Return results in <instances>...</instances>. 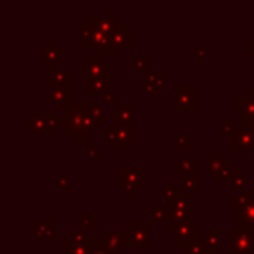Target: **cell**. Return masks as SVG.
Instances as JSON below:
<instances>
[{
    "label": "cell",
    "mask_w": 254,
    "mask_h": 254,
    "mask_svg": "<svg viewBox=\"0 0 254 254\" xmlns=\"http://www.w3.org/2000/svg\"><path fill=\"white\" fill-rule=\"evenodd\" d=\"M32 232L35 239H53L56 235V223L54 221H33Z\"/></svg>",
    "instance_id": "obj_22"
},
{
    "label": "cell",
    "mask_w": 254,
    "mask_h": 254,
    "mask_svg": "<svg viewBox=\"0 0 254 254\" xmlns=\"http://www.w3.org/2000/svg\"><path fill=\"white\" fill-rule=\"evenodd\" d=\"M23 126L35 134H56V129L63 126V120L56 117V112L51 110H33L32 115L23 120Z\"/></svg>",
    "instance_id": "obj_2"
},
{
    "label": "cell",
    "mask_w": 254,
    "mask_h": 254,
    "mask_svg": "<svg viewBox=\"0 0 254 254\" xmlns=\"http://www.w3.org/2000/svg\"><path fill=\"white\" fill-rule=\"evenodd\" d=\"M103 136H105L106 145H108L113 152H126V150H127V145L122 141V139H120L117 127H113L112 124L103 127Z\"/></svg>",
    "instance_id": "obj_21"
},
{
    "label": "cell",
    "mask_w": 254,
    "mask_h": 254,
    "mask_svg": "<svg viewBox=\"0 0 254 254\" xmlns=\"http://www.w3.org/2000/svg\"><path fill=\"white\" fill-rule=\"evenodd\" d=\"M166 218H167L166 207H159V205H153V207L150 209V223H159V221L166 223Z\"/></svg>",
    "instance_id": "obj_39"
},
{
    "label": "cell",
    "mask_w": 254,
    "mask_h": 254,
    "mask_svg": "<svg viewBox=\"0 0 254 254\" xmlns=\"http://www.w3.org/2000/svg\"><path fill=\"white\" fill-rule=\"evenodd\" d=\"M47 47H56V40H54V39L47 40Z\"/></svg>",
    "instance_id": "obj_49"
},
{
    "label": "cell",
    "mask_w": 254,
    "mask_h": 254,
    "mask_svg": "<svg viewBox=\"0 0 254 254\" xmlns=\"http://www.w3.org/2000/svg\"><path fill=\"white\" fill-rule=\"evenodd\" d=\"M230 166H232V160H230L228 157H225V159H214V157H211V159L207 160V173L214 178V176H218L221 171L228 169Z\"/></svg>",
    "instance_id": "obj_27"
},
{
    "label": "cell",
    "mask_w": 254,
    "mask_h": 254,
    "mask_svg": "<svg viewBox=\"0 0 254 254\" xmlns=\"http://www.w3.org/2000/svg\"><path fill=\"white\" fill-rule=\"evenodd\" d=\"M110 122L113 127H134L136 126V105L120 103L117 110L110 113Z\"/></svg>",
    "instance_id": "obj_8"
},
{
    "label": "cell",
    "mask_w": 254,
    "mask_h": 254,
    "mask_svg": "<svg viewBox=\"0 0 254 254\" xmlns=\"http://www.w3.org/2000/svg\"><path fill=\"white\" fill-rule=\"evenodd\" d=\"M47 89L71 91V71L66 68H47Z\"/></svg>",
    "instance_id": "obj_11"
},
{
    "label": "cell",
    "mask_w": 254,
    "mask_h": 254,
    "mask_svg": "<svg viewBox=\"0 0 254 254\" xmlns=\"http://www.w3.org/2000/svg\"><path fill=\"white\" fill-rule=\"evenodd\" d=\"M103 240H105V244L108 246L110 251H113V253H119L120 247H127V233L126 230H103Z\"/></svg>",
    "instance_id": "obj_17"
},
{
    "label": "cell",
    "mask_w": 254,
    "mask_h": 254,
    "mask_svg": "<svg viewBox=\"0 0 254 254\" xmlns=\"http://www.w3.org/2000/svg\"><path fill=\"white\" fill-rule=\"evenodd\" d=\"M174 110L176 112H197L198 87H174Z\"/></svg>",
    "instance_id": "obj_7"
},
{
    "label": "cell",
    "mask_w": 254,
    "mask_h": 254,
    "mask_svg": "<svg viewBox=\"0 0 254 254\" xmlns=\"http://www.w3.org/2000/svg\"><path fill=\"white\" fill-rule=\"evenodd\" d=\"M228 148L232 152H237V150H244V152L253 150L254 152V136L247 129L235 126L228 136Z\"/></svg>",
    "instance_id": "obj_10"
},
{
    "label": "cell",
    "mask_w": 254,
    "mask_h": 254,
    "mask_svg": "<svg viewBox=\"0 0 254 254\" xmlns=\"http://www.w3.org/2000/svg\"><path fill=\"white\" fill-rule=\"evenodd\" d=\"M54 188H56V190H70L71 188V174H66V176L56 174V176H54Z\"/></svg>",
    "instance_id": "obj_38"
},
{
    "label": "cell",
    "mask_w": 254,
    "mask_h": 254,
    "mask_svg": "<svg viewBox=\"0 0 254 254\" xmlns=\"http://www.w3.org/2000/svg\"><path fill=\"white\" fill-rule=\"evenodd\" d=\"M246 54H247V56H253V54H254V33H253V37H251V39L246 40Z\"/></svg>",
    "instance_id": "obj_45"
},
{
    "label": "cell",
    "mask_w": 254,
    "mask_h": 254,
    "mask_svg": "<svg viewBox=\"0 0 254 254\" xmlns=\"http://www.w3.org/2000/svg\"><path fill=\"white\" fill-rule=\"evenodd\" d=\"M254 120V92L246 87L244 94L237 96V126Z\"/></svg>",
    "instance_id": "obj_9"
},
{
    "label": "cell",
    "mask_w": 254,
    "mask_h": 254,
    "mask_svg": "<svg viewBox=\"0 0 254 254\" xmlns=\"http://www.w3.org/2000/svg\"><path fill=\"white\" fill-rule=\"evenodd\" d=\"M105 103H110V105H120V96L119 94H108L106 98H103Z\"/></svg>",
    "instance_id": "obj_46"
},
{
    "label": "cell",
    "mask_w": 254,
    "mask_h": 254,
    "mask_svg": "<svg viewBox=\"0 0 254 254\" xmlns=\"http://www.w3.org/2000/svg\"><path fill=\"white\" fill-rule=\"evenodd\" d=\"M78 221H80V228H84L85 232L96 230V214L94 212H80L78 214Z\"/></svg>",
    "instance_id": "obj_31"
},
{
    "label": "cell",
    "mask_w": 254,
    "mask_h": 254,
    "mask_svg": "<svg viewBox=\"0 0 254 254\" xmlns=\"http://www.w3.org/2000/svg\"><path fill=\"white\" fill-rule=\"evenodd\" d=\"M85 23L91 26H96V28L103 30L105 33H110V35H113V32H115V28L120 25V18L115 14H110V16H87L85 18Z\"/></svg>",
    "instance_id": "obj_14"
},
{
    "label": "cell",
    "mask_w": 254,
    "mask_h": 254,
    "mask_svg": "<svg viewBox=\"0 0 254 254\" xmlns=\"http://www.w3.org/2000/svg\"><path fill=\"white\" fill-rule=\"evenodd\" d=\"M127 247H148L152 244L150 221H127Z\"/></svg>",
    "instance_id": "obj_6"
},
{
    "label": "cell",
    "mask_w": 254,
    "mask_h": 254,
    "mask_svg": "<svg viewBox=\"0 0 254 254\" xmlns=\"http://www.w3.org/2000/svg\"><path fill=\"white\" fill-rule=\"evenodd\" d=\"M68 237H71V239H73L75 242H85V240L89 239V237L85 235V230H84V228L71 230V232H70V235H68Z\"/></svg>",
    "instance_id": "obj_41"
},
{
    "label": "cell",
    "mask_w": 254,
    "mask_h": 254,
    "mask_svg": "<svg viewBox=\"0 0 254 254\" xmlns=\"http://www.w3.org/2000/svg\"><path fill=\"white\" fill-rule=\"evenodd\" d=\"M112 40L120 51L126 49V47L132 49V47L136 46V33L131 32V30H127L126 23H120V25L115 28V32H113Z\"/></svg>",
    "instance_id": "obj_15"
},
{
    "label": "cell",
    "mask_w": 254,
    "mask_h": 254,
    "mask_svg": "<svg viewBox=\"0 0 254 254\" xmlns=\"http://www.w3.org/2000/svg\"><path fill=\"white\" fill-rule=\"evenodd\" d=\"M39 61L47 64V68H63L64 66V49L63 47H40Z\"/></svg>",
    "instance_id": "obj_13"
},
{
    "label": "cell",
    "mask_w": 254,
    "mask_h": 254,
    "mask_svg": "<svg viewBox=\"0 0 254 254\" xmlns=\"http://www.w3.org/2000/svg\"><path fill=\"white\" fill-rule=\"evenodd\" d=\"M49 101L58 112L66 113L71 108V105H73V101H71V91L53 89V91H49Z\"/></svg>",
    "instance_id": "obj_19"
},
{
    "label": "cell",
    "mask_w": 254,
    "mask_h": 254,
    "mask_svg": "<svg viewBox=\"0 0 254 254\" xmlns=\"http://www.w3.org/2000/svg\"><path fill=\"white\" fill-rule=\"evenodd\" d=\"M112 89V77H98V78H89L85 82V94L87 96H103L106 98Z\"/></svg>",
    "instance_id": "obj_16"
},
{
    "label": "cell",
    "mask_w": 254,
    "mask_h": 254,
    "mask_svg": "<svg viewBox=\"0 0 254 254\" xmlns=\"http://www.w3.org/2000/svg\"><path fill=\"white\" fill-rule=\"evenodd\" d=\"M181 253L183 254H209L207 247H205L204 244V239L202 237H198L197 240H193L191 244H188L187 247H183L181 249Z\"/></svg>",
    "instance_id": "obj_30"
},
{
    "label": "cell",
    "mask_w": 254,
    "mask_h": 254,
    "mask_svg": "<svg viewBox=\"0 0 254 254\" xmlns=\"http://www.w3.org/2000/svg\"><path fill=\"white\" fill-rule=\"evenodd\" d=\"M82 108H84L85 115L91 117L98 127H105V113H103V106L98 103H82Z\"/></svg>",
    "instance_id": "obj_25"
},
{
    "label": "cell",
    "mask_w": 254,
    "mask_h": 254,
    "mask_svg": "<svg viewBox=\"0 0 254 254\" xmlns=\"http://www.w3.org/2000/svg\"><path fill=\"white\" fill-rule=\"evenodd\" d=\"M253 190H254V174H253Z\"/></svg>",
    "instance_id": "obj_51"
},
{
    "label": "cell",
    "mask_w": 254,
    "mask_h": 254,
    "mask_svg": "<svg viewBox=\"0 0 254 254\" xmlns=\"http://www.w3.org/2000/svg\"><path fill=\"white\" fill-rule=\"evenodd\" d=\"M112 77V64L106 63L105 56L89 54L82 63H78V78L87 82L89 78Z\"/></svg>",
    "instance_id": "obj_4"
},
{
    "label": "cell",
    "mask_w": 254,
    "mask_h": 254,
    "mask_svg": "<svg viewBox=\"0 0 254 254\" xmlns=\"http://www.w3.org/2000/svg\"><path fill=\"white\" fill-rule=\"evenodd\" d=\"M228 254H230V253H228Z\"/></svg>",
    "instance_id": "obj_53"
},
{
    "label": "cell",
    "mask_w": 254,
    "mask_h": 254,
    "mask_svg": "<svg viewBox=\"0 0 254 254\" xmlns=\"http://www.w3.org/2000/svg\"><path fill=\"white\" fill-rule=\"evenodd\" d=\"M212 157H214V159H225V157H223V152L219 148H216L214 152H212Z\"/></svg>",
    "instance_id": "obj_48"
},
{
    "label": "cell",
    "mask_w": 254,
    "mask_h": 254,
    "mask_svg": "<svg viewBox=\"0 0 254 254\" xmlns=\"http://www.w3.org/2000/svg\"><path fill=\"white\" fill-rule=\"evenodd\" d=\"M247 178H246V174H237L235 178H233L232 181H230V187H232V190L235 191L237 195L239 193H244V191H247V188H246V185H247Z\"/></svg>",
    "instance_id": "obj_35"
},
{
    "label": "cell",
    "mask_w": 254,
    "mask_h": 254,
    "mask_svg": "<svg viewBox=\"0 0 254 254\" xmlns=\"http://www.w3.org/2000/svg\"><path fill=\"white\" fill-rule=\"evenodd\" d=\"M190 54L197 58V61L200 64H204L207 61V49L205 47H190Z\"/></svg>",
    "instance_id": "obj_40"
},
{
    "label": "cell",
    "mask_w": 254,
    "mask_h": 254,
    "mask_svg": "<svg viewBox=\"0 0 254 254\" xmlns=\"http://www.w3.org/2000/svg\"><path fill=\"white\" fill-rule=\"evenodd\" d=\"M251 202H254V190H247V191H244V193H239V195H235V197L228 198V205L237 207V209L247 207Z\"/></svg>",
    "instance_id": "obj_28"
},
{
    "label": "cell",
    "mask_w": 254,
    "mask_h": 254,
    "mask_svg": "<svg viewBox=\"0 0 254 254\" xmlns=\"http://www.w3.org/2000/svg\"><path fill=\"white\" fill-rule=\"evenodd\" d=\"M198 239V223L197 221H188L185 225L178 226L174 230V246L176 247H187L188 244H191L193 240Z\"/></svg>",
    "instance_id": "obj_12"
},
{
    "label": "cell",
    "mask_w": 254,
    "mask_h": 254,
    "mask_svg": "<svg viewBox=\"0 0 254 254\" xmlns=\"http://www.w3.org/2000/svg\"><path fill=\"white\" fill-rule=\"evenodd\" d=\"M202 239H204L209 254L223 253V232L219 228H207Z\"/></svg>",
    "instance_id": "obj_20"
},
{
    "label": "cell",
    "mask_w": 254,
    "mask_h": 254,
    "mask_svg": "<svg viewBox=\"0 0 254 254\" xmlns=\"http://www.w3.org/2000/svg\"><path fill=\"white\" fill-rule=\"evenodd\" d=\"M237 228H254V202L237 209Z\"/></svg>",
    "instance_id": "obj_24"
},
{
    "label": "cell",
    "mask_w": 254,
    "mask_h": 254,
    "mask_svg": "<svg viewBox=\"0 0 254 254\" xmlns=\"http://www.w3.org/2000/svg\"><path fill=\"white\" fill-rule=\"evenodd\" d=\"M132 66H134V70L138 71L141 77L145 73H148V71H152V58H150V54H143V56L134 58Z\"/></svg>",
    "instance_id": "obj_29"
},
{
    "label": "cell",
    "mask_w": 254,
    "mask_h": 254,
    "mask_svg": "<svg viewBox=\"0 0 254 254\" xmlns=\"http://www.w3.org/2000/svg\"><path fill=\"white\" fill-rule=\"evenodd\" d=\"M190 193L185 190H176L169 198L166 200V212H167V218H166V230H174L178 226L185 225V223L190 221Z\"/></svg>",
    "instance_id": "obj_1"
},
{
    "label": "cell",
    "mask_w": 254,
    "mask_h": 254,
    "mask_svg": "<svg viewBox=\"0 0 254 254\" xmlns=\"http://www.w3.org/2000/svg\"><path fill=\"white\" fill-rule=\"evenodd\" d=\"M237 174H240L239 173V167H237V166H230L228 169L221 171V173H219L218 176L212 178V180H214V183H225V181H232L233 178L237 176Z\"/></svg>",
    "instance_id": "obj_33"
},
{
    "label": "cell",
    "mask_w": 254,
    "mask_h": 254,
    "mask_svg": "<svg viewBox=\"0 0 254 254\" xmlns=\"http://www.w3.org/2000/svg\"><path fill=\"white\" fill-rule=\"evenodd\" d=\"M197 188H198V174H195V176L181 178V190L188 191V193H193Z\"/></svg>",
    "instance_id": "obj_36"
},
{
    "label": "cell",
    "mask_w": 254,
    "mask_h": 254,
    "mask_svg": "<svg viewBox=\"0 0 254 254\" xmlns=\"http://www.w3.org/2000/svg\"><path fill=\"white\" fill-rule=\"evenodd\" d=\"M191 148L190 134H176L174 136V150L176 152H188Z\"/></svg>",
    "instance_id": "obj_32"
},
{
    "label": "cell",
    "mask_w": 254,
    "mask_h": 254,
    "mask_svg": "<svg viewBox=\"0 0 254 254\" xmlns=\"http://www.w3.org/2000/svg\"><path fill=\"white\" fill-rule=\"evenodd\" d=\"M216 254H228V253H216Z\"/></svg>",
    "instance_id": "obj_52"
},
{
    "label": "cell",
    "mask_w": 254,
    "mask_h": 254,
    "mask_svg": "<svg viewBox=\"0 0 254 254\" xmlns=\"http://www.w3.org/2000/svg\"><path fill=\"white\" fill-rule=\"evenodd\" d=\"M78 47H82V49L94 47V33L85 21L78 25Z\"/></svg>",
    "instance_id": "obj_26"
},
{
    "label": "cell",
    "mask_w": 254,
    "mask_h": 254,
    "mask_svg": "<svg viewBox=\"0 0 254 254\" xmlns=\"http://www.w3.org/2000/svg\"><path fill=\"white\" fill-rule=\"evenodd\" d=\"M174 174L181 178L195 176L198 174V159L197 157H190V159H174Z\"/></svg>",
    "instance_id": "obj_18"
},
{
    "label": "cell",
    "mask_w": 254,
    "mask_h": 254,
    "mask_svg": "<svg viewBox=\"0 0 254 254\" xmlns=\"http://www.w3.org/2000/svg\"><path fill=\"white\" fill-rule=\"evenodd\" d=\"M117 131H119V136L126 145L129 143H134L136 141V132H134V127H117Z\"/></svg>",
    "instance_id": "obj_37"
},
{
    "label": "cell",
    "mask_w": 254,
    "mask_h": 254,
    "mask_svg": "<svg viewBox=\"0 0 254 254\" xmlns=\"http://www.w3.org/2000/svg\"><path fill=\"white\" fill-rule=\"evenodd\" d=\"M233 127H235V126H232V120H230L228 117H225V119H221V134L230 136V132H232Z\"/></svg>",
    "instance_id": "obj_43"
},
{
    "label": "cell",
    "mask_w": 254,
    "mask_h": 254,
    "mask_svg": "<svg viewBox=\"0 0 254 254\" xmlns=\"http://www.w3.org/2000/svg\"><path fill=\"white\" fill-rule=\"evenodd\" d=\"M85 155H87V159H92V160L105 159V153H103V150H99L98 146H96V143L91 141V139L85 143Z\"/></svg>",
    "instance_id": "obj_34"
},
{
    "label": "cell",
    "mask_w": 254,
    "mask_h": 254,
    "mask_svg": "<svg viewBox=\"0 0 254 254\" xmlns=\"http://www.w3.org/2000/svg\"><path fill=\"white\" fill-rule=\"evenodd\" d=\"M155 82H157V85H159V89H162L164 85H166V82H167V71L166 70L159 71V73H157Z\"/></svg>",
    "instance_id": "obj_44"
},
{
    "label": "cell",
    "mask_w": 254,
    "mask_h": 254,
    "mask_svg": "<svg viewBox=\"0 0 254 254\" xmlns=\"http://www.w3.org/2000/svg\"><path fill=\"white\" fill-rule=\"evenodd\" d=\"M91 253V244L89 239L85 242H75L71 237L63 239V254H89Z\"/></svg>",
    "instance_id": "obj_23"
},
{
    "label": "cell",
    "mask_w": 254,
    "mask_h": 254,
    "mask_svg": "<svg viewBox=\"0 0 254 254\" xmlns=\"http://www.w3.org/2000/svg\"><path fill=\"white\" fill-rule=\"evenodd\" d=\"M119 190L127 198H134L143 190V167L141 166H120L119 167Z\"/></svg>",
    "instance_id": "obj_3"
},
{
    "label": "cell",
    "mask_w": 254,
    "mask_h": 254,
    "mask_svg": "<svg viewBox=\"0 0 254 254\" xmlns=\"http://www.w3.org/2000/svg\"><path fill=\"white\" fill-rule=\"evenodd\" d=\"M143 249H145V247H134V253L136 254H143Z\"/></svg>",
    "instance_id": "obj_50"
},
{
    "label": "cell",
    "mask_w": 254,
    "mask_h": 254,
    "mask_svg": "<svg viewBox=\"0 0 254 254\" xmlns=\"http://www.w3.org/2000/svg\"><path fill=\"white\" fill-rule=\"evenodd\" d=\"M141 91L148 96H153L157 91H159V85H157V82H146V84L141 85Z\"/></svg>",
    "instance_id": "obj_42"
},
{
    "label": "cell",
    "mask_w": 254,
    "mask_h": 254,
    "mask_svg": "<svg viewBox=\"0 0 254 254\" xmlns=\"http://www.w3.org/2000/svg\"><path fill=\"white\" fill-rule=\"evenodd\" d=\"M230 254H254V228H233L228 232Z\"/></svg>",
    "instance_id": "obj_5"
},
{
    "label": "cell",
    "mask_w": 254,
    "mask_h": 254,
    "mask_svg": "<svg viewBox=\"0 0 254 254\" xmlns=\"http://www.w3.org/2000/svg\"><path fill=\"white\" fill-rule=\"evenodd\" d=\"M164 190H166V191H167V195L171 197V195H173L174 191L178 190V188H176V185H174V181H167L166 187H164Z\"/></svg>",
    "instance_id": "obj_47"
}]
</instances>
